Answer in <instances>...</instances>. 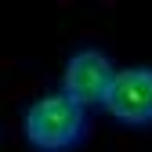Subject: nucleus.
I'll return each mask as SVG.
<instances>
[{"label": "nucleus", "instance_id": "3", "mask_svg": "<svg viewBox=\"0 0 152 152\" xmlns=\"http://www.w3.org/2000/svg\"><path fill=\"white\" fill-rule=\"evenodd\" d=\"M105 109L123 123H152V65L116 69L105 94Z\"/></svg>", "mask_w": 152, "mask_h": 152}, {"label": "nucleus", "instance_id": "2", "mask_svg": "<svg viewBox=\"0 0 152 152\" xmlns=\"http://www.w3.org/2000/svg\"><path fill=\"white\" fill-rule=\"evenodd\" d=\"M112 76H116L112 58L102 47H80V51L69 54V62L62 69V91L69 94L72 102H80V105L105 102Z\"/></svg>", "mask_w": 152, "mask_h": 152}, {"label": "nucleus", "instance_id": "1", "mask_svg": "<svg viewBox=\"0 0 152 152\" xmlns=\"http://www.w3.org/2000/svg\"><path fill=\"white\" fill-rule=\"evenodd\" d=\"M22 134L36 148H69L83 134V105L72 102L65 91L40 94L22 112Z\"/></svg>", "mask_w": 152, "mask_h": 152}]
</instances>
